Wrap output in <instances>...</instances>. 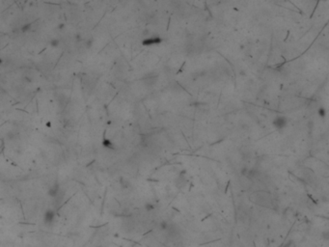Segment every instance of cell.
<instances>
[{
  "label": "cell",
  "instance_id": "cell-1",
  "mask_svg": "<svg viewBox=\"0 0 329 247\" xmlns=\"http://www.w3.org/2000/svg\"><path fill=\"white\" fill-rule=\"evenodd\" d=\"M55 217H56V214H55V211L53 210H47L45 211V214H44V222L45 225H51L52 223L54 222L55 220Z\"/></svg>",
  "mask_w": 329,
  "mask_h": 247
},
{
  "label": "cell",
  "instance_id": "cell-2",
  "mask_svg": "<svg viewBox=\"0 0 329 247\" xmlns=\"http://www.w3.org/2000/svg\"><path fill=\"white\" fill-rule=\"evenodd\" d=\"M60 194V185L58 183H55L50 185L49 190H47V195L51 198H56Z\"/></svg>",
  "mask_w": 329,
  "mask_h": 247
},
{
  "label": "cell",
  "instance_id": "cell-3",
  "mask_svg": "<svg viewBox=\"0 0 329 247\" xmlns=\"http://www.w3.org/2000/svg\"><path fill=\"white\" fill-rule=\"evenodd\" d=\"M273 126L277 130H282L287 126V120L285 117H276L273 121Z\"/></svg>",
  "mask_w": 329,
  "mask_h": 247
},
{
  "label": "cell",
  "instance_id": "cell-4",
  "mask_svg": "<svg viewBox=\"0 0 329 247\" xmlns=\"http://www.w3.org/2000/svg\"><path fill=\"white\" fill-rule=\"evenodd\" d=\"M161 38L159 37H152V38H148V39H145L142 42L143 45L146 46H150V45H158L161 42Z\"/></svg>",
  "mask_w": 329,
  "mask_h": 247
},
{
  "label": "cell",
  "instance_id": "cell-5",
  "mask_svg": "<svg viewBox=\"0 0 329 247\" xmlns=\"http://www.w3.org/2000/svg\"><path fill=\"white\" fill-rule=\"evenodd\" d=\"M102 147H104L105 149H109V150H114L115 148H114V144L112 143V141L110 139H107V138H104L102 140Z\"/></svg>",
  "mask_w": 329,
  "mask_h": 247
},
{
  "label": "cell",
  "instance_id": "cell-6",
  "mask_svg": "<svg viewBox=\"0 0 329 247\" xmlns=\"http://www.w3.org/2000/svg\"><path fill=\"white\" fill-rule=\"evenodd\" d=\"M33 24L34 23L29 22V23H25L20 27V32L21 33H26V32H30L33 30Z\"/></svg>",
  "mask_w": 329,
  "mask_h": 247
},
{
  "label": "cell",
  "instance_id": "cell-7",
  "mask_svg": "<svg viewBox=\"0 0 329 247\" xmlns=\"http://www.w3.org/2000/svg\"><path fill=\"white\" fill-rule=\"evenodd\" d=\"M60 40L59 39H56V38H53V39H51L49 41V45L51 47H53V48H56V47H58L60 45Z\"/></svg>",
  "mask_w": 329,
  "mask_h": 247
},
{
  "label": "cell",
  "instance_id": "cell-8",
  "mask_svg": "<svg viewBox=\"0 0 329 247\" xmlns=\"http://www.w3.org/2000/svg\"><path fill=\"white\" fill-rule=\"evenodd\" d=\"M93 44H94L93 39H87V40H85V42H84V45H85L86 48H91Z\"/></svg>",
  "mask_w": 329,
  "mask_h": 247
},
{
  "label": "cell",
  "instance_id": "cell-9",
  "mask_svg": "<svg viewBox=\"0 0 329 247\" xmlns=\"http://www.w3.org/2000/svg\"><path fill=\"white\" fill-rule=\"evenodd\" d=\"M168 227H169V225H168V222L167 221H161L159 223V228H160L161 230H167Z\"/></svg>",
  "mask_w": 329,
  "mask_h": 247
},
{
  "label": "cell",
  "instance_id": "cell-10",
  "mask_svg": "<svg viewBox=\"0 0 329 247\" xmlns=\"http://www.w3.org/2000/svg\"><path fill=\"white\" fill-rule=\"evenodd\" d=\"M145 208H146V211H151L154 210L155 207H154V205H152V203H146V205H145Z\"/></svg>",
  "mask_w": 329,
  "mask_h": 247
},
{
  "label": "cell",
  "instance_id": "cell-11",
  "mask_svg": "<svg viewBox=\"0 0 329 247\" xmlns=\"http://www.w3.org/2000/svg\"><path fill=\"white\" fill-rule=\"evenodd\" d=\"M318 115L321 117H325L326 116V111L323 107H321L318 109Z\"/></svg>",
  "mask_w": 329,
  "mask_h": 247
},
{
  "label": "cell",
  "instance_id": "cell-12",
  "mask_svg": "<svg viewBox=\"0 0 329 247\" xmlns=\"http://www.w3.org/2000/svg\"><path fill=\"white\" fill-rule=\"evenodd\" d=\"M120 183H121V184H122V186H123V187H127V186H128V184H130V183H127L126 182V180H124V179H121V180H120Z\"/></svg>",
  "mask_w": 329,
  "mask_h": 247
},
{
  "label": "cell",
  "instance_id": "cell-13",
  "mask_svg": "<svg viewBox=\"0 0 329 247\" xmlns=\"http://www.w3.org/2000/svg\"><path fill=\"white\" fill-rule=\"evenodd\" d=\"M57 28H58L59 30H63L65 28V23H59L58 26H57Z\"/></svg>",
  "mask_w": 329,
  "mask_h": 247
},
{
  "label": "cell",
  "instance_id": "cell-14",
  "mask_svg": "<svg viewBox=\"0 0 329 247\" xmlns=\"http://www.w3.org/2000/svg\"><path fill=\"white\" fill-rule=\"evenodd\" d=\"M75 40L77 41V42H80V41H82V38H81L80 34H76V35H75Z\"/></svg>",
  "mask_w": 329,
  "mask_h": 247
},
{
  "label": "cell",
  "instance_id": "cell-15",
  "mask_svg": "<svg viewBox=\"0 0 329 247\" xmlns=\"http://www.w3.org/2000/svg\"><path fill=\"white\" fill-rule=\"evenodd\" d=\"M46 127H51V123H50V122H47V123H46Z\"/></svg>",
  "mask_w": 329,
  "mask_h": 247
},
{
  "label": "cell",
  "instance_id": "cell-16",
  "mask_svg": "<svg viewBox=\"0 0 329 247\" xmlns=\"http://www.w3.org/2000/svg\"><path fill=\"white\" fill-rule=\"evenodd\" d=\"M3 62H4V59H3V58H1V57H0V65H2V64H3Z\"/></svg>",
  "mask_w": 329,
  "mask_h": 247
},
{
  "label": "cell",
  "instance_id": "cell-17",
  "mask_svg": "<svg viewBox=\"0 0 329 247\" xmlns=\"http://www.w3.org/2000/svg\"><path fill=\"white\" fill-rule=\"evenodd\" d=\"M97 247H103V246H102V245H98Z\"/></svg>",
  "mask_w": 329,
  "mask_h": 247
}]
</instances>
